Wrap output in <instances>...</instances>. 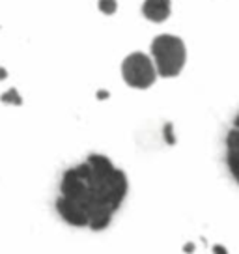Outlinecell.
Listing matches in <instances>:
<instances>
[{"mask_svg":"<svg viewBox=\"0 0 239 254\" xmlns=\"http://www.w3.org/2000/svg\"><path fill=\"white\" fill-rule=\"evenodd\" d=\"M150 51H152L157 75L165 79H172L181 73L187 60V51H185V43L178 36H170V34L157 36L152 41Z\"/></svg>","mask_w":239,"mask_h":254,"instance_id":"7a4b0ae2","label":"cell"},{"mask_svg":"<svg viewBox=\"0 0 239 254\" xmlns=\"http://www.w3.org/2000/svg\"><path fill=\"white\" fill-rule=\"evenodd\" d=\"M215 253H219V254H226V249H221V247H215Z\"/></svg>","mask_w":239,"mask_h":254,"instance_id":"9c48e42d","label":"cell"},{"mask_svg":"<svg viewBox=\"0 0 239 254\" xmlns=\"http://www.w3.org/2000/svg\"><path fill=\"white\" fill-rule=\"evenodd\" d=\"M62 196L79 207L88 228L105 230L127 196L129 182L123 170L114 167L109 157L92 153L77 167L65 170L60 183Z\"/></svg>","mask_w":239,"mask_h":254,"instance_id":"6da1fadb","label":"cell"},{"mask_svg":"<svg viewBox=\"0 0 239 254\" xmlns=\"http://www.w3.org/2000/svg\"><path fill=\"white\" fill-rule=\"evenodd\" d=\"M2 101H4V103H11V105H21V103H23V99H21V95L17 94L15 88H11V90H8L6 94L2 95Z\"/></svg>","mask_w":239,"mask_h":254,"instance_id":"8992f818","label":"cell"},{"mask_svg":"<svg viewBox=\"0 0 239 254\" xmlns=\"http://www.w3.org/2000/svg\"><path fill=\"white\" fill-rule=\"evenodd\" d=\"M121 75H123V80L127 82L129 86L138 88V90L150 88L157 79L153 60L148 55H144V53L129 55L121 64Z\"/></svg>","mask_w":239,"mask_h":254,"instance_id":"3957f363","label":"cell"},{"mask_svg":"<svg viewBox=\"0 0 239 254\" xmlns=\"http://www.w3.org/2000/svg\"><path fill=\"white\" fill-rule=\"evenodd\" d=\"M226 167L232 178L239 183V112L232 122V127L226 135Z\"/></svg>","mask_w":239,"mask_h":254,"instance_id":"277c9868","label":"cell"},{"mask_svg":"<svg viewBox=\"0 0 239 254\" xmlns=\"http://www.w3.org/2000/svg\"><path fill=\"white\" fill-rule=\"evenodd\" d=\"M172 4L170 0H144L142 13L152 23H163L170 17Z\"/></svg>","mask_w":239,"mask_h":254,"instance_id":"5b68a950","label":"cell"},{"mask_svg":"<svg viewBox=\"0 0 239 254\" xmlns=\"http://www.w3.org/2000/svg\"><path fill=\"white\" fill-rule=\"evenodd\" d=\"M116 8H118L116 0H99V9L103 11L105 15H112L116 11Z\"/></svg>","mask_w":239,"mask_h":254,"instance_id":"52a82bcc","label":"cell"},{"mask_svg":"<svg viewBox=\"0 0 239 254\" xmlns=\"http://www.w3.org/2000/svg\"><path fill=\"white\" fill-rule=\"evenodd\" d=\"M4 77H8V71H6L4 67H0V80L4 79Z\"/></svg>","mask_w":239,"mask_h":254,"instance_id":"ba28073f","label":"cell"}]
</instances>
